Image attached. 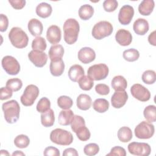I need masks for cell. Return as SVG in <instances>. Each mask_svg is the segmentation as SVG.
<instances>
[{
  "label": "cell",
  "instance_id": "cell-31",
  "mask_svg": "<svg viewBox=\"0 0 156 156\" xmlns=\"http://www.w3.org/2000/svg\"><path fill=\"white\" fill-rule=\"evenodd\" d=\"M93 108L98 113H104L109 108V102L105 99L99 98L93 102Z\"/></svg>",
  "mask_w": 156,
  "mask_h": 156
},
{
  "label": "cell",
  "instance_id": "cell-8",
  "mask_svg": "<svg viewBox=\"0 0 156 156\" xmlns=\"http://www.w3.org/2000/svg\"><path fill=\"white\" fill-rule=\"evenodd\" d=\"M154 126L146 121L141 122L135 128V135L139 139H149L154 134Z\"/></svg>",
  "mask_w": 156,
  "mask_h": 156
},
{
  "label": "cell",
  "instance_id": "cell-20",
  "mask_svg": "<svg viewBox=\"0 0 156 156\" xmlns=\"http://www.w3.org/2000/svg\"><path fill=\"white\" fill-rule=\"evenodd\" d=\"M68 74L71 80L76 82L85 75V71L81 65L76 64L70 67Z\"/></svg>",
  "mask_w": 156,
  "mask_h": 156
},
{
  "label": "cell",
  "instance_id": "cell-41",
  "mask_svg": "<svg viewBox=\"0 0 156 156\" xmlns=\"http://www.w3.org/2000/svg\"><path fill=\"white\" fill-rule=\"evenodd\" d=\"M77 138L82 141H87L91 136V133L89 129L85 126H82L77 129L76 132Z\"/></svg>",
  "mask_w": 156,
  "mask_h": 156
},
{
  "label": "cell",
  "instance_id": "cell-19",
  "mask_svg": "<svg viewBox=\"0 0 156 156\" xmlns=\"http://www.w3.org/2000/svg\"><path fill=\"white\" fill-rule=\"evenodd\" d=\"M27 27L31 35L35 37H40L43 30V26L41 22L36 18L30 20L27 24Z\"/></svg>",
  "mask_w": 156,
  "mask_h": 156
},
{
  "label": "cell",
  "instance_id": "cell-25",
  "mask_svg": "<svg viewBox=\"0 0 156 156\" xmlns=\"http://www.w3.org/2000/svg\"><path fill=\"white\" fill-rule=\"evenodd\" d=\"M49 69L51 74L55 77L61 76L65 70V63L62 59L52 62L51 61Z\"/></svg>",
  "mask_w": 156,
  "mask_h": 156
},
{
  "label": "cell",
  "instance_id": "cell-28",
  "mask_svg": "<svg viewBox=\"0 0 156 156\" xmlns=\"http://www.w3.org/2000/svg\"><path fill=\"white\" fill-rule=\"evenodd\" d=\"M112 87L115 91L125 90L127 87V82L126 79L122 76H116L112 80Z\"/></svg>",
  "mask_w": 156,
  "mask_h": 156
},
{
  "label": "cell",
  "instance_id": "cell-52",
  "mask_svg": "<svg viewBox=\"0 0 156 156\" xmlns=\"http://www.w3.org/2000/svg\"><path fill=\"white\" fill-rule=\"evenodd\" d=\"M148 41L149 43L153 45V46H156V41H155V30L151 32L149 37H148Z\"/></svg>",
  "mask_w": 156,
  "mask_h": 156
},
{
  "label": "cell",
  "instance_id": "cell-43",
  "mask_svg": "<svg viewBox=\"0 0 156 156\" xmlns=\"http://www.w3.org/2000/svg\"><path fill=\"white\" fill-rule=\"evenodd\" d=\"M99 151V147L96 143H89L85 146L83 152L85 155L93 156L96 155Z\"/></svg>",
  "mask_w": 156,
  "mask_h": 156
},
{
  "label": "cell",
  "instance_id": "cell-5",
  "mask_svg": "<svg viewBox=\"0 0 156 156\" xmlns=\"http://www.w3.org/2000/svg\"><path fill=\"white\" fill-rule=\"evenodd\" d=\"M112 24L107 21H101L93 27L91 34L96 40H101L105 37L110 36L113 32Z\"/></svg>",
  "mask_w": 156,
  "mask_h": 156
},
{
  "label": "cell",
  "instance_id": "cell-3",
  "mask_svg": "<svg viewBox=\"0 0 156 156\" xmlns=\"http://www.w3.org/2000/svg\"><path fill=\"white\" fill-rule=\"evenodd\" d=\"M9 38L12 44L19 49L26 48L29 42V38L26 33L20 27H13L9 33Z\"/></svg>",
  "mask_w": 156,
  "mask_h": 156
},
{
  "label": "cell",
  "instance_id": "cell-11",
  "mask_svg": "<svg viewBox=\"0 0 156 156\" xmlns=\"http://www.w3.org/2000/svg\"><path fill=\"white\" fill-rule=\"evenodd\" d=\"M130 93L133 98L141 102H146L151 98L149 90L140 83L133 84L130 88Z\"/></svg>",
  "mask_w": 156,
  "mask_h": 156
},
{
  "label": "cell",
  "instance_id": "cell-45",
  "mask_svg": "<svg viewBox=\"0 0 156 156\" xmlns=\"http://www.w3.org/2000/svg\"><path fill=\"white\" fill-rule=\"evenodd\" d=\"M95 91L101 95H107L110 93L109 87L104 83H99L95 86Z\"/></svg>",
  "mask_w": 156,
  "mask_h": 156
},
{
  "label": "cell",
  "instance_id": "cell-34",
  "mask_svg": "<svg viewBox=\"0 0 156 156\" xmlns=\"http://www.w3.org/2000/svg\"><path fill=\"white\" fill-rule=\"evenodd\" d=\"M78 83L79 87L85 91L90 90L94 85L93 80L88 76L85 75L78 80Z\"/></svg>",
  "mask_w": 156,
  "mask_h": 156
},
{
  "label": "cell",
  "instance_id": "cell-12",
  "mask_svg": "<svg viewBox=\"0 0 156 156\" xmlns=\"http://www.w3.org/2000/svg\"><path fill=\"white\" fill-rule=\"evenodd\" d=\"M134 15V9L130 5H124L119 10L118 21L122 25L129 24Z\"/></svg>",
  "mask_w": 156,
  "mask_h": 156
},
{
  "label": "cell",
  "instance_id": "cell-30",
  "mask_svg": "<svg viewBox=\"0 0 156 156\" xmlns=\"http://www.w3.org/2000/svg\"><path fill=\"white\" fill-rule=\"evenodd\" d=\"M94 14L93 7L89 4L82 5L79 10V16L83 20H88L91 18Z\"/></svg>",
  "mask_w": 156,
  "mask_h": 156
},
{
  "label": "cell",
  "instance_id": "cell-16",
  "mask_svg": "<svg viewBox=\"0 0 156 156\" xmlns=\"http://www.w3.org/2000/svg\"><path fill=\"white\" fill-rule=\"evenodd\" d=\"M79 60L85 64H88L94 60L96 54L94 51L89 47L81 48L78 52Z\"/></svg>",
  "mask_w": 156,
  "mask_h": 156
},
{
  "label": "cell",
  "instance_id": "cell-14",
  "mask_svg": "<svg viewBox=\"0 0 156 156\" xmlns=\"http://www.w3.org/2000/svg\"><path fill=\"white\" fill-rule=\"evenodd\" d=\"M128 99V94L125 90L115 91L111 98L112 105L115 108L123 107Z\"/></svg>",
  "mask_w": 156,
  "mask_h": 156
},
{
  "label": "cell",
  "instance_id": "cell-23",
  "mask_svg": "<svg viewBox=\"0 0 156 156\" xmlns=\"http://www.w3.org/2000/svg\"><path fill=\"white\" fill-rule=\"evenodd\" d=\"M92 100L91 97L87 94H80L76 100V104L78 108L82 110H88L91 105Z\"/></svg>",
  "mask_w": 156,
  "mask_h": 156
},
{
  "label": "cell",
  "instance_id": "cell-21",
  "mask_svg": "<svg viewBox=\"0 0 156 156\" xmlns=\"http://www.w3.org/2000/svg\"><path fill=\"white\" fill-rule=\"evenodd\" d=\"M49 57L52 62L62 59L64 54V48L61 44L52 45L48 52Z\"/></svg>",
  "mask_w": 156,
  "mask_h": 156
},
{
  "label": "cell",
  "instance_id": "cell-39",
  "mask_svg": "<svg viewBox=\"0 0 156 156\" xmlns=\"http://www.w3.org/2000/svg\"><path fill=\"white\" fill-rule=\"evenodd\" d=\"M23 86V82L18 78H12L9 79L6 82V87L13 91H18Z\"/></svg>",
  "mask_w": 156,
  "mask_h": 156
},
{
  "label": "cell",
  "instance_id": "cell-29",
  "mask_svg": "<svg viewBox=\"0 0 156 156\" xmlns=\"http://www.w3.org/2000/svg\"><path fill=\"white\" fill-rule=\"evenodd\" d=\"M118 138L119 140L123 143H127L132 138V130L127 126L121 127L118 132Z\"/></svg>",
  "mask_w": 156,
  "mask_h": 156
},
{
  "label": "cell",
  "instance_id": "cell-9",
  "mask_svg": "<svg viewBox=\"0 0 156 156\" xmlns=\"http://www.w3.org/2000/svg\"><path fill=\"white\" fill-rule=\"evenodd\" d=\"M2 66L4 70L10 75L15 76L19 73L20 65L18 60L11 55L4 57L1 61Z\"/></svg>",
  "mask_w": 156,
  "mask_h": 156
},
{
  "label": "cell",
  "instance_id": "cell-54",
  "mask_svg": "<svg viewBox=\"0 0 156 156\" xmlns=\"http://www.w3.org/2000/svg\"><path fill=\"white\" fill-rule=\"evenodd\" d=\"M1 155H10V154L7 151L5 150H1Z\"/></svg>",
  "mask_w": 156,
  "mask_h": 156
},
{
  "label": "cell",
  "instance_id": "cell-24",
  "mask_svg": "<svg viewBox=\"0 0 156 156\" xmlns=\"http://www.w3.org/2000/svg\"><path fill=\"white\" fill-rule=\"evenodd\" d=\"M155 2L153 0H144L138 5L139 13L144 16L149 15L153 11Z\"/></svg>",
  "mask_w": 156,
  "mask_h": 156
},
{
  "label": "cell",
  "instance_id": "cell-15",
  "mask_svg": "<svg viewBox=\"0 0 156 156\" xmlns=\"http://www.w3.org/2000/svg\"><path fill=\"white\" fill-rule=\"evenodd\" d=\"M62 38V32L60 27L56 25H52L48 28L46 32V38L52 44L58 43Z\"/></svg>",
  "mask_w": 156,
  "mask_h": 156
},
{
  "label": "cell",
  "instance_id": "cell-35",
  "mask_svg": "<svg viewBox=\"0 0 156 156\" xmlns=\"http://www.w3.org/2000/svg\"><path fill=\"white\" fill-rule=\"evenodd\" d=\"M46 40L41 37H37L32 43V48L33 50L43 52L46 49Z\"/></svg>",
  "mask_w": 156,
  "mask_h": 156
},
{
  "label": "cell",
  "instance_id": "cell-47",
  "mask_svg": "<svg viewBox=\"0 0 156 156\" xmlns=\"http://www.w3.org/2000/svg\"><path fill=\"white\" fill-rule=\"evenodd\" d=\"M12 91V90L7 87H2L0 90V99L3 101L10 98L13 94Z\"/></svg>",
  "mask_w": 156,
  "mask_h": 156
},
{
  "label": "cell",
  "instance_id": "cell-18",
  "mask_svg": "<svg viewBox=\"0 0 156 156\" xmlns=\"http://www.w3.org/2000/svg\"><path fill=\"white\" fill-rule=\"evenodd\" d=\"M133 29L135 34L138 35H144L149 30L148 21L144 18H138L133 24Z\"/></svg>",
  "mask_w": 156,
  "mask_h": 156
},
{
  "label": "cell",
  "instance_id": "cell-38",
  "mask_svg": "<svg viewBox=\"0 0 156 156\" xmlns=\"http://www.w3.org/2000/svg\"><path fill=\"white\" fill-rule=\"evenodd\" d=\"M141 79L143 82L146 84H153L156 80L155 72L153 70H146L143 73Z\"/></svg>",
  "mask_w": 156,
  "mask_h": 156
},
{
  "label": "cell",
  "instance_id": "cell-44",
  "mask_svg": "<svg viewBox=\"0 0 156 156\" xmlns=\"http://www.w3.org/2000/svg\"><path fill=\"white\" fill-rule=\"evenodd\" d=\"M118 3L116 0H105L103 2V8L107 12H112L118 7Z\"/></svg>",
  "mask_w": 156,
  "mask_h": 156
},
{
  "label": "cell",
  "instance_id": "cell-4",
  "mask_svg": "<svg viewBox=\"0 0 156 156\" xmlns=\"http://www.w3.org/2000/svg\"><path fill=\"white\" fill-rule=\"evenodd\" d=\"M51 141L58 145L68 146L73 141V136L72 133L62 129H55L50 133Z\"/></svg>",
  "mask_w": 156,
  "mask_h": 156
},
{
  "label": "cell",
  "instance_id": "cell-48",
  "mask_svg": "<svg viewBox=\"0 0 156 156\" xmlns=\"http://www.w3.org/2000/svg\"><path fill=\"white\" fill-rule=\"evenodd\" d=\"M43 155L46 156H60V153L57 148L53 146H49L45 148Z\"/></svg>",
  "mask_w": 156,
  "mask_h": 156
},
{
  "label": "cell",
  "instance_id": "cell-1",
  "mask_svg": "<svg viewBox=\"0 0 156 156\" xmlns=\"http://www.w3.org/2000/svg\"><path fill=\"white\" fill-rule=\"evenodd\" d=\"M63 29L65 41L68 44H73L76 43L80 30L78 21L74 18H69L65 21Z\"/></svg>",
  "mask_w": 156,
  "mask_h": 156
},
{
  "label": "cell",
  "instance_id": "cell-33",
  "mask_svg": "<svg viewBox=\"0 0 156 156\" xmlns=\"http://www.w3.org/2000/svg\"><path fill=\"white\" fill-rule=\"evenodd\" d=\"M123 58L127 62H135L140 57V53L138 50L134 48H130L125 50L122 53Z\"/></svg>",
  "mask_w": 156,
  "mask_h": 156
},
{
  "label": "cell",
  "instance_id": "cell-27",
  "mask_svg": "<svg viewBox=\"0 0 156 156\" xmlns=\"http://www.w3.org/2000/svg\"><path fill=\"white\" fill-rule=\"evenodd\" d=\"M35 11L38 16L42 18H46L51 15L52 9L49 4L43 2H41L37 6Z\"/></svg>",
  "mask_w": 156,
  "mask_h": 156
},
{
  "label": "cell",
  "instance_id": "cell-49",
  "mask_svg": "<svg viewBox=\"0 0 156 156\" xmlns=\"http://www.w3.org/2000/svg\"><path fill=\"white\" fill-rule=\"evenodd\" d=\"M9 26V20L6 15L1 13L0 15V31L5 32Z\"/></svg>",
  "mask_w": 156,
  "mask_h": 156
},
{
  "label": "cell",
  "instance_id": "cell-32",
  "mask_svg": "<svg viewBox=\"0 0 156 156\" xmlns=\"http://www.w3.org/2000/svg\"><path fill=\"white\" fill-rule=\"evenodd\" d=\"M143 115L146 121L150 123L154 122L156 121V107L154 105L147 106L144 111Z\"/></svg>",
  "mask_w": 156,
  "mask_h": 156
},
{
  "label": "cell",
  "instance_id": "cell-10",
  "mask_svg": "<svg viewBox=\"0 0 156 156\" xmlns=\"http://www.w3.org/2000/svg\"><path fill=\"white\" fill-rule=\"evenodd\" d=\"M127 148L130 154L138 156H148L151 152L150 145L146 143L132 142Z\"/></svg>",
  "mask_w": 156,
  "mask_h": 156
},
{
  "label": "cell",
  "instance_id": "cell-42",
  "mask_svg": "<svg viewBox=\"0 0 156 156\" xmlns=\"http://www.w3.org/2000/svg\"><path fill=\"white\" fill-rule=\"evenodd\" d=\"M85 126V121L83 117L79 115H74L73 121L71 123V127L74 132H76L77 129Z\"/></svg>",
  "mask_w": 156,
  "mask_h": 156
},
{
  "label": "cell",
  "instance_id": "cell-6",
  "mask_svg": "<svg viewBox=\"0 0 156 156\" xmlns=\"http://www.w3.org/2000/svg\"><path fill=\"white\" fill-rule=\"evenodd\" d=\"M109 72L108 67L104 63H98L90 66L87 71V76L93 80L105 79Z\"/></svg>",
  "mask_w": 156,
  "mask_h": 156
},
{
  "label": "cell",
  "instance_id": "cell-36",
  "mask_svg": "<svg viewBox=\"0 0 156 156\" xmlns=\"http://www.w3.org/2000/svg\"><path fill=\"white\" fill-rule=\"evenodd\" d=\"M30 143V139L29 138L23 134L19 135L15 137L14 139V144L15 146L18 148L23 149L27 147Z\"/></svg>",
  "mask_w": 156,
  "mask_h": 156
},
{
  "label": "cell",
  "instance_id": "cell-22",
  "mask_svg": "<svg viewBox=\"0 0 156 156\" xmlns=\"http://www.w3.org/2000/svg\"><path fill=\"white\" fill-rule=\"evenodd\" d=\"M74 116V113L71 110H63L60 111L58 115V123L62 126H68L69 124H71Z\"/></svg>",
  "mask_w": 156,
  "mask_h": 156
},
{
  "label": "cell",
  "instance_id": "cell-2",
  "mask_svg": "<svg viewBox=\"0 0 156 156\" xmlns=\"http://www.w3.org/2000/svg\"><path fill=\"white\" fill-rule=\"evenodd\" d=\"M2 108L5 120L9 124L16 122L20 117V107L15 100H10L2 104Z\"/></svg>",
  "mask_w": 156,
  "mask_h": 156
},
{
  "label": "cell",
  "instance_id": "cell-53",
  "mask_svg": "<svg viewBox=\"0 0 156 156\" xmlns=\"http://www.w3.org/2000/svg\"><path fill=\"white\" fill-rule=\"evenodd\" d=\"M12 155H13V156L14 155H25V154L23 152H21L20 151H16Z\"/></svg>",
  "mask_w": 156,
  "mask_h": 156
},
{
  "label": "cell",
  "instance_id": "cell-50",
  "mask_svg": "<svg viewBox=\"0 0 156 156\" xmlns=\"http://www.w3.org/2000/svg\"><path fill=\"white\" fill-rule=\"evenodd\" d=\"M9 2L13 8L20 10L25 6L26 2L25 0H9Z\"/></svg>",
  "mask_w": 156,
  "mask_h": 156
},
{
  "label": "cell",
  "instance_id": "cell-26",
  "mask_svg": "<svg viewBox=\"0 0 156 156\" xmlns=\"http://www.w3.org/2000/svg\"><path fill=\"white\" fill-rule=\"evenodd\" d=\"M55 122L54 112L52 109L49 108L46 112L42 113L41 115V124L46 127H49L54 125Z\"/></svg>",
  "mask_w": 156,
  "mask_h": 156
},
{
  "label": "cell",
  "instance_id": "cell-37",
  "mask_svg": "<svg viewBox=\"0 0 156 156\" xmlns=\"http://www.w3.org/2000/svg\"><path fill=\"white\" fill-rule=\"evenodd\" d=\"M73 104V101L71 98L67 96H61L57 99L58 106L63 110L69 109Z\"/></svg>",
  "mask_w": 156,
  "mask_h": 156
},
{
  "label": "cell",
  "instance_id": "cell-40",
  "mask_svg": "<svg viewBox=\"0 0 156 156\" xmlns=\"http://www.w3.org/2000/svg\"><path fill=\"white\" fill-rule=\"evenodd\" d=\"M51 107V102L49 99L43 97L39 100L37 105V110L40 113H44L48 110Z\"/></svg>",
  "mask_w": 156,
  "mask_h": 156
},
{
  "label": "cell",
  "instance_id": "cell-17",
  "mask_svg": "<svg viewBox=\"0 0 156 156\" xmlns=\"http://www.w3.org/2000/svg\"><path fill=\"white\" fill-rule=\"evenodd\" d=\"M115 40L117 43L122 46H129L132 41V35L131 33L126 29H119L115 34Z\"/></svg>",
  "mask_w": 156,
  "mask_h": 156
},
{
  "label": "cell",
  "instance_id": "cell-51",
  "mask_svg": "<svg viewBox=\"0 0 156 156\" xmlns=\"http://www.w3.org/2000/svg\"><path fill=\"white\" fill-rule=\"evenodd\" d=\"M79 154L76 149L74 148L69 147L67 148L64 150L63 152V156H68V155H73V156H78Z\"/></svg>",
  "mask_w": 156,
  "mask_h": 156
},
{
  "label": "cell",
  "instance_id": "cell-7",
  "mask_svg": "<svg viewBox=\"0 0 156 156\" xmlns=\"http://www.w3.org/2000/svg\"><path fill=\"white\" fill-rule=\"evenodd\" d=\"M39 93V88L36 85H29L26 87L23 94L21 96V102L24 106H31L38 98Z\"/></svg>",
  "mask_w": 156,
  "mask_h": 156
},
{
  "label": "cell",
  "instance_id": "cell-13",
  "mask_svg": "<svg viewBox=\"0 0 156 156\" xmlns=\"http://www.w3.org/2000/svg\"><path fill=\"white\" fill-rule=\"evenodd\" d=\"M29 59L37 67L41 68L44 66L48 61L47 54L41 51L32 50L28 54Z\"/></svg>",
  "mask_w": 156,
  "mask_h": 156
},
{
  "label": "cell",
  "instance_id": "cell-46",
  "mask_svg": "<svg viewBox=\"0 0 156 156\" xmlns=\"http://www.w3.org/2000/svg\"><path fill=\"white\" fill-rule=\"evenodd\" d=\"M108 155H119V156H126V150L121 146H115L112 148L110 153L107 154Z\"/></svg>",
  "mask_w": 156,
  "mask_h": 156
}]
</instances>
